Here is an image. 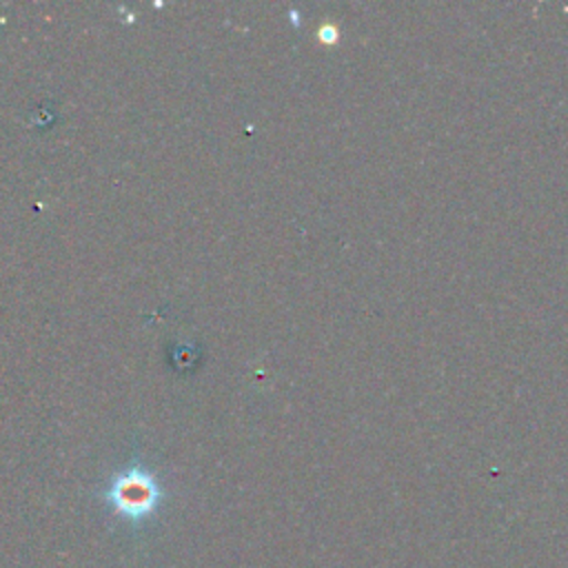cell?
<instances>
[{
	"label": "cell",
	"mask_w": 568,
	"mask_h": 568,
	"mask_svg": "<svg viewBox=\"0 0 568 568\" xmlns=\"http://www.w3.org/2000/svg\"><path fill=\"white\" fill-rule=\"evenodd\" d=\"M153 501V490L144 481L124 484L118 490V504L126 513H144Z\"/></svg>",
	"instance_id": "6da1fadb"
}]
</instances>
